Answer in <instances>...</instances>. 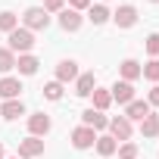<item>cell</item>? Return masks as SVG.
Segmentation results:
<instances>
[{"mask_svg": "<svg viewBox=\"0 0 159 159\" xmlns=\"http://www.w3.org/2000/svg\"><path fill=\"white\" fill-rule=\"evenodd\" d=\"M22 22H25V28L34 34V31H44V28L50 25V16H47V10H44V7H31V10H25Z\"/></svg>", "mask_w": 159, "mask_h": 159, "instance_id": "cell-1", "label": "cell"}, {"mask_svg": "<svg viewBox=\"0 0 159 159\" xmlns=\"http://www.w3.org/2000/svg\"><path fill=\"white\" fill-rule=\"evenodd\" d=\"M7 38H10V50H13V53H28V50L34 47V34H31L28 28H13Z\"/></svg>", "mask_w": 159, "mask_h": 159, "instance_id": "cell-2", "label": "cell"}, {"mask_svg": "<svg viewBox=\"0 0 159 159\" xmlns=\"http://www.w3.org/2000/svg\"><path fill=\"white\" fill-rule=\"evenodd\" d=\"M94 143H97V131H94V128L81 125V128L72 131V147H75V150H88V147H94Z\"/></svg>", "mask_w": 159, "mask_h": 159, "instance_id": "cell-3", "label": "cell"}, {"mask_svg": "<svg viewBox=\"0 0 159 159\" xmlns=\"http://www.w3.org/2000/svg\"><path fill=\"white\" fill-rule=\"evenodd\" d=\"M109 94H112V100H116V103L128 106V103L134 100V84H131V81H116V84L109 88Z\"/></svg>", "mask_w": 159, "mask_h": 159, "instance_id": "cell-4", "label": "cell"}, {"mask_svg": "<svg viewBox=\"0 0 159 159\" xmlns=\"http://www.w3.org/2000/svg\"><path fill=\"white\" fill-rule=\"evenodd\" d=\"M109 137H112V140H128V137H131V122H128L125 116L109 119Z\"/></svg>", "mask_w": 159, "mask_h": 159, "instance_id": "cell-5", "label": "cell"}, {"mask_svg": "<svg viewBox=\"0 0 159 159\" xmlns=\"http://www.w3.org/2000/svg\"><path fill=\"white\" fill-rule=\"evenodd\" d=\"M44 153V140L41 137H25V140H19V159H34V156H41Z\"/></svg>", "mask_w": 159, "mask_h": 159, "instance_id": "cell-6", "label": "cell"}, {"mask_svg": "<svg viewBox=\"0 0 159 159\" xmlns=\"http://www.w3.org/2000/svg\"><path fill=\"white\" fill-rule=\"evenodd\" d=\"M50 116H44V112H34V116H28V131H31V137H44L47 131H50Z\"/></svg>", "mask_w": 159, "mask_h": 159, "instance_id": "cell-7", "label": "cell"}, {"mask_svg": "<svg viewBox=\"0 0 159 159\" xmlns=\"http://www.w3.org/2000/svg\"><path fill=\"white\" fill-rule=\"evenodd\" d=\"M75 78H78V62L75 59H62L56 66V81L66 84V81H75Z\"/></svg>", "mask_w": 159, "mask_h": 159, "instance_id": "cell-8", "label": "cell"}, {"mask_svg": "<svg viewBox=\"0 0 159 159\" xmlns=\"http://www.w3.org/2000/svg\"><path fill=\"white\" fill-rule=\"evenodd\" d=\"M112 19H116V25H119V28H131V25L137 22V10L125 3V7H119V10L112 13Z\"/></svg>", "mask_w": 159, "mask_h": 159, "instance_id": "cell-9", "label": "cell"}, {"mask_svg": "<svg viewBox=\"0 0 159 159\" xmlns=\"http://www.w3.org/2000/svg\"><path fill=\"white\" fill-rule=\"evenodd\" d=\"M147 116H150V103H147V100H131L128 109H125V119H128V122H131V119H134V122H143Z\"/></svg>", "mask_w": 159, "mask_h": 159, "instance_id": "cell-10", "label": "cell"}, {"mask_svg": "<svg viewBox=\"0 0 159 159\" xmlns=\"http://www.w3.org/2000/svg\"><path fill=\"white\" fill-rule=\"evenodd\" d=\"M94 88H97V78H94V72L78 75V84H75V94H78V97H91V94H94Z\"/></svg>", "mask_w": 159, "mask_h": 159, "instance_id": "cell-11", "label": "cell"}, {"mask_svg": "<svg viewBox=\"0 0 159 159\" xmlns=\"http://www.w3.org/2000/svg\"><path fill=\"white\" fill-rule=\"evenodd\" d=\"M19 91H22L19 78H0V97L3 100H19Z\"/></svg>", "mask_w": 159, "mask_h": 159, "instance_id": "cell-12", "label": "cell"}, {"mask_svg": "<svg viewBox=\"0 0 159 159\" xmlns=\"http://www.w3.org/2000/svg\"><path fill=\"white\" fill-rule=\"evenodd\" d=\"M84 125L88 128H94V131H103V128H109V119L103 116V112H97V109H84Z\"/></svg>", "mask_w": 159, "mask_h": 159, "instance_id": "cell-13", "label": "cell"}, {"mask_svg": "<svg viewBox=\"0 0 159 159\" xmlns=\"http://www.w3.org/2000/svg\"><path fill=\"white\" fill-rule=\"evenodd\" d=\"M59 25L66 31H78V28H81V16H78V10H59Z\"/></svg>", "mask_w": 159, "mask_h": 159, "instance_id": "cell-14", "label": "cell"}, {"mask_svg": "<svg viewBox=\"0 0 159 159\" xmlns=\"http://www.w3.org/2000/svg\"><path fill=\"white\" fill-rule=\"evenodd\" d=\"M38 66H41V62H38V56H31V53H22V56L16 59V69H19L22 75H34Z\"/></svg>", "mask_w": 159, "mask_h": 159, "instance_id": "cell-15", "label": "cell"}, {"mask_svg": "<svg viewBox=\"0 0 159 159\" xmlns=\"http://www.w3.org/2000/svg\"><path fill=\"white\" fill-rule=\"evenodd\" d=\"M0 116H3V119H19V116H25L22 100H7L3 106H0Z\"/></svg>", "mask_w": 159, "mask_h": 159, "instance_id": "cell-16", "label": "cell"}, {"mask_svg": "<svg viewBox=\"0 0 159 159\" xmlns=\"http://www.w3.org/2000/svg\"><path fill=\"white\" fill-rule=\"evenodd\" d=\"M91 97H94V109H97V112L109 109V103H112V94H109L106 88H94V94H91Z\"/></svg>", "mask_w": 159, "mask_h": 159, "instance_id": "cell-17", "label": "cell"}, {"mask_svg": "<svg viewBox=\"0 0 159 159\" xmlns=\"http://www.w3.org/2000/svg\"><path fill=\"white\" fill-rule=\"evenodd\" d=\"M109 16H112V13H109V10H106L103 3H97V7H88V19H91L94 25H103V22H106Z\"/></svg>", "mask_w": 159, "mask_h": 159, "instance_id": "cell-18", "label": "cell"}, {"mask_svg": "<svg viewBox=\"0 0 159 159\" xmlns=\"http://www.w3.org/2000/svg\"><path fill=\"white\" fill-rule=\"evenodd\" d=\"M140 134H143V137H156V134H159V116L150 112V116L140 122Z\"/></svg>", "mask_w": 159, "mask_h": 159, "instance_id": "cell-19", "label": "cell"}, {"mask_svg": "<svg viewBox=\"0 0 159 159\" xmlns=\"http://www.w3.org/2000/svg\"><path fill=\"white\" fill-rule=\"evenodd\" d=\"M122 78H125V81L140 78V62H137V59H125V62H122Z\"/></svg>", "mask_w": 159, "mask_h": 159, "instance_id": "cell-20", "label": "cell"}, {"mask_svg": "<svg viewBox=\"0 0 159 159\" xmlns=\"http://www.w3.org/2000/svg\"><path fill=\"white\" fill-rule=\"evenodd\" d=\"M116 150H119V143H116V140H112L109 134H103V137H97V153H100V156H112Z\"/></svg>", "mask_w": 159, "mask_h": 159, "instance_id": "cell-21", "label": "cell"}, {"mask_svg": "<svg viewBox=\"0 0 159 159\" xmlns=\"http://www.w3.org/2000/svg\"><path fill=\"white\" fill-rule=\"evenodd\" d=\"M10 69H16V53L10 47H0V72H10Z\"/></svg>", "mask_w": 159, "mask_h": 159, "instance_id": "cell-22", "label": "cell"}, {"mask_svg": "<svg viewBox=\"0 0 159 159\" xmlns=\"http://www.w3.org/2000/svg\"><path fill=\"white\" fill-rule=\"evenodd\" d=\"M13 28H19V19H16V13H10V10H3L0 13V31H13Z\"/></svg>", "mask_w": 159, "mask_h": 159, "instance_id": "cell-23", "label": "cell"}, {"mask_svg": "<svg viewBox=\"0 0 159 159\" xmlns=\"http://www.w3.org/2000/svg\"><path fill=\"white\" fill-rule=\"evenodd\" d=\"M140 75L150 78V81H159V59H150L147 66H140Z\"/></svg>", "mask_w": 159, "mask_h": 159, "instance_id": "cell-24", "label": "cell"}, {"mask_svg": "<svg viewBox=\"0 0 159 159\" xmlns=\"http://www.w3.org/2000/svg\"><path fill=\"white\" fill-rule=\"evenodd\" d=\"M44 97H47V100H62V84H59V81H50V84L44 88Z\"/></svg>", "mask_w": 159, "mask_h": 159, "instance_id": "cell-25", "label": "cell"}, {"mask_svg": "<svg viewBox=\"0 0 159 159\" xmlns=\"http://www.w3.org/2000/svg\"><path fill=\"white\" fill-rule=\"evenodd\" d=\"M119 159H137V147L134 143H122L119 147Z\"/></svg>", "mask_w": 159, "mask_h": 159, "instance_id": "cell-26", "label": "cell"}, {"mask_svg": "<svg viewBox=\"0 0 159 159\" xmlns=\"http://www.w3.org/2000/svg\"><path fill=\"white\" fill-rule=\"evenodd\" d=\"M147 53H150V56L159 53V34H150V38H147Z\"/></svg>", "mask_w": 159, "mask_h": 159, "instance_id": "cell-27", "label": "cell"}, {"mask_svg": "<svg viewBox=\"0 0 159 159\" xmlns=\"http://www.w3.org/2000/svg\"><path fill=\"white\" fill-rule=\"evenodd\" d=\"M62 3H66V0H44V10H47V13H59Z\"/></svg>", "mask_w": 159, "mask_h": 159, "instance_id": "cell-28", "label": "cell"}, {"mask_svg": "<svg viewBox=\"0 0 159 159\" xmlns=\"http://www.w3.org/2000/svg\"><path fill=\"white\" fill-rule=\"evenodd\" d=\"M69 7H72V10H88L91 0H69Z\"/></svg>", "mask_w": 159, "mask_h": 159, "instance_id": "cell-29", "label": "cell"}, {"mask_svg": "<svg viewBox=\"0 0 159 159\" xmlns=\"http://www.w3.org/2000/svg\"><path fill=\"white\" fill-rule=\"evenodd\" d=\"M147 103H150V106H159V84H156V88L150 91V97H147Z\"/></svg>", "mask_w": 159, "mask_h": 159, "instance_id": "cell-30", "label": "cell"}, {"mask_svg": "<svg viewBox=\"0 0 159 159\" xmlns=\"http://www.w3.org/2000/svg\"><path fill=\"white\" fill-rule=\"evenodd\" d=\"M0 159H3V143H0Z\"/></svg>", "mask_w": 159, "mask_h": 159, "instance_id": "cell-31", "label": "cell"}, {"mask_svg": "<svg viewBox=\"0 0 159 159\" xmlns=\"http://www.w3.org/2000/svg\"><path fill=\"white\" fill-rule=\"evenodd\" d=\"M153 3H159V0H153Z\"/></svg>", "mask_w": 159, "mask_h": 159, "instance_id": "cell-32", "label": "cell"}, {"mask_svg": "<svg viewBox=\"0 0 159 159\" xmlns=\"http://www.w3.org/2000/svg\"><path fill=\"white\" fill-rule=\"evenodd\" d=\"M13 159H19V156H13Z\"/></svg>", "mask_w": 159, "mask_h": 159, "instance_id": "cell-33", "label": "cell"}]
</instances>
